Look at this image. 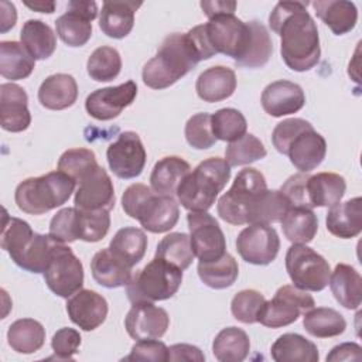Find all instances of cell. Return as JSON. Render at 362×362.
Listing matches in <instances>:
<instances>
[{"label": "cell", "instance_id": "d590c367", "mask_svg": "<svg viewBox=\"0 0 362 362\" xmlns=\"http://www.w3.org/2000/svg\"><path fill=\"white\" fill-rule=\"evenodd\" d=\"M249 335L238 327L221 329L212 342V354L219 362H242L249 355Z\"/></svg>", "mask_w": 362, "mask_h": 362}, {"label": "cell", "instance_id": "e0dca14e", "mask_svg": "<svg viewBox=\"0 0 362 362\" xmlns=\"http://www.w3.org/2000/svg\"><path fill=\"white\" fill-rule=\"evenodd\" d=\"M136 96V82L127 81L117 86H107L93 90L85 100V109L93 119L106 122L117 117L124 107L134 102Z\"/></svg>", "mask_w": 362, "mask_h": 362}, {"label": "cell", "instance_id": "94428289", "mask_svg": "<svg viewBox=\"0 0 362 362\" xmlns=\"http://www.w3.org/2000/svg\"><path fill=\"white\" fill-rule=\"evenodd\" d=\"M201 8L204 10L208 18L221 14H233L236 10V1H225V0H215V1H201Z\"/></svg>", "mask_w": 362, "mask_h": 362}, {"label": "cell", "instance_id": "ffe728a7", "mask_svg": "<svg viewBox=\"0 0 362 362\" xmlns=\"http://www.w3.org/2000/svg\"><path fill=\"white\" fill-rule=\"evenodd\" d=\"M107 301L93 290L81 288L66 301L69 320L83 331H93L102 325L107 317Z\"/></svg>", "mask_w": 362, "mask_h": 362}, {"label": "cell", "instance_id": "6f0895ef", "mask_svg": "<svg viewBox=\"0 0 362 362\" xmlns=\"http://www.w3.org/2000/svg\"><path fill=\"white\" fill-rule=\"evenodd\" d=\"M311 123L300 119V117H293V119H286L280 123L276 124L273 133H272V143L274 146V148L283 154L286 146L288 144V141L303 129L308 127Z\"/></svg>", "mask_w": 362, "mask_h": 362}, {"label": "cell", "instance_id": "2e32d148", "mask_svg": "<svg viewBox=\"0 0 362 362\" xmlns=\"http://www.w3.org/2000/svg\"><path fill=\"white\" fill-rule=\"evenodd\" d=\"M76 191L74 197L75 208L82 211H110L115 206L116 197L112 178L106 170L96 165L86 175L76 182Z\"/></svg>", "mask_w": 362, "mask_h": 362}, {"label": "cell", "instance_id": "11a10c76", "mask_svg": "<svg viewBox=\"0 0 362 362\" xmlns=\"http://www.w3.org/2000/svg\"><path fill=\"white\" fill-rule=\"evenodd\" d=\"M123 361H168V346L158 339H140L133 346Z\"/></svg>", "mask_w": 362, "mask_h": 362}, {"label": "cell", "instance_id": "9f6ffc18", "mask_svg": "<svg viewBox=\"0 0 362 362\" xmlns=\"http://www.w3.org/2000/svg\"><path fill=\"white\" fill-rule=\"evenodd\" d=\"M307 178H308L307 173H298V174L288 177L284 181V184L281 185L280 191L288 199L291 206H301V208L313 209L310 206V201H308V195H307Z\"/></svg>", "mask_w": 362, "mask_h": 362}, {"label": "cell", "instance_id": "836d02e7", "mask_svg": "<svg viewBox=\"0 0 362 362\" xmlns=\"http://www.w3.org/2000/svg\"><path fill=\"white\" fill-rule=\"evenodd\" d=\"M35 68V59L17 41L0 42V74L6 79L20 81L31 75Z\"/></svg>", "mask_w": 362, "mask_h": 362}, {"label": "cell", "instance_id": "7a4b0ae2", "mask_svg": "<svg viewBox=\"0 0 362 362\" xmlns=\"http://www.w3.org/2000/svg\"><path fill=\"white\" fill-rule=\"evenodd\" d=\"M199 58L187 34L167 35L157 54L148 59L141 71L144 85L151 89H165L192 71Z\"/></svg>", "mask_w": 362, "mask_h": 362}, {"label": "cell", "instance_id": "8992f818", "mask_svg": "<svg viewBox=\"0 0 362 362\" xmlns=\"http://www.w3.org/2000/svg\"><path fill=\"white\" fill-rule=\"evenodd\" d=\"M76 182L61 170L21 181L14 192L20 211L30 215H42L62 206L75 191Z\"/></svg>", "mask_w": 362, "mask_h": 362}, {"label": "cell", "instance_id": "f907efd6", "mask_svg": "<svg viewBox=\"0 0 362 362\" xmlns=\"http://www.w3.org/2000/svg\"><path fill=\"white\" fill-rule=\"evenodd\" d=\"M98 164L95 153L89 148H69L64 151L58 160V170L64 171L78 182L83 175L93 170Z\"/></svg>", "mask_w": 362, "mask_h": 362}, {"label": "cell", "instance_id": "6da1fadb", "mask_svg": "<svg viewBox=\"0 0 362 362\" xmlns=\"http://www.w3.org/2000/svg\"><path fill=\"white\" fill-rule=\"evenodd\" d=\"M303 1H279L269 16V25L280 37L284 64L296 71L313 69L321 57L318 28Z\"/></svg>", "mask_w": 362, "mask_h": 362}, {"label": "cell", "instance_id": "ac0fdd59", "mask_svg": "<svg viewBox=\"0 0 362 362\" xmlns=\"http://www.w3.org/2000/svg\"><path fill=\"white\" fill-rule=\"evenodd\" d=\"M170 325L167 311L153 303H136L132 305L124 318L127 334L136 339H158Z\"/></svg>", "mask_w": 362, "mask_h": 362}, {"label": "cell", "instance_id": "f35d334b", "mask_svg": "<svg viewBox=\"0 0 362 362\" xmlns=\"http://www.w3.org/2000/svg\"><path fill=\"white\" fill-rule=\"evenodd\" d=\"M109 249L130 267L136 266L146 255L147 236L144 230L133 226L119 229L109 243Z\"/></svg>", "mask_w": 362, "mask_h": 362}, {"label": "cell", "instance_id": "816d5d0a", "mask_svg": "<svg viewBox=\"0 0 362 362\" xmlns=\"http://www.w3.org/2000/svg\"><path fill=\"white\" fill-rule=\"evenodd\" d=\"M184 134L188 144L197 150H206L212 147L216 139L212 133L211 115L205 112L192 115L185 123Z\"/></svg>", "mask_w": 362, "mask_h": 362}, {"label": "cell", "instance_id": "4dcf8cb0", "mask_svg": "<svg viewBox=\"0 0 362 362\" xmlns=\"http://www.w3.org/2000/svg\"><path fill=\"white\" fill-rule=\"evenodd\" d=\"M346 189L345 178L335 173H318L307 178V195L310 206H327L341 202Z\"/></svg>", "mask_w": 362, "mask_h": 362}, {"label": "cell", "instance_id": "e575fe53", "mask_svg": "<svg viewBox=\"0 0 362 362\" xmlns=\"http://www.w3.org/2000/svg\"><path fill=\"white\" fill-rule=\"evenodd\" d=\"M21 44L37 59L49 58L57 48V37L52 28L41 20H27L20 33Z\"/></svg>", "mask_w": 362, "mask_h": 362}, {"label": "cell", "instance_id": "4316f807", "mask_svg": "<svg viewBox=\"0 0 362 362\" xmlns=\"http://www.w3.org/2000/svg\"><path fill=\"white\" fill-rule=\"evenodd\" d=\"M78 99V85L72 75L54 74L47 76L38 89V102L49 110L71 107Z\"/></svg>", "mask_w": 362, "mask_h": 362}, {"label": "cell", "instance_id": "db71d44e", "mask_svg": "<svg viewBox=\"0 0 362 362\" xmlns=\"http://www.w3.org/2000/svg\"><path fill=\"white\" fill-rule=\"evenodd\" d=\"M75 215L76 208H62L59 209L49 222L48 235L62 243H71L76 240L75 233Z\"/></svg>", "mask_w": 362, "mask_h": 362}, {"label": "cell", "instance_id": "603a6c76", "mask_svg": "<svg viewBox=\"0 0 362 362\" xmlns=\"http://www.w3.org/2000/svg\"><path fill=\"white\" fill-rule=\"evenodd\" d=\"M141 3L129 0H112L103 1L99 27L102 33L110 38H124L130 34L134 25V13Z\"/></svg>", "mask_w": 362, "mask_h": 362}, {"label": "cell", "instance_id": "f1b7e54d", "mask_svg": "<svg viewBox=\"0 0 362 362\" xmlns=\"http://www.w3.org/2000/svg\"><path fill=\"white\" fill-rule=\"evenodd\" d=\"M311 6L317 17L329 27L335 35L352 31L358 21V8L348 0H317Z\"/></svg>", "mask_w": 362, "mask_h": 362}, {"label": "cell", "instance_id": "d4e9b609", "mask_svg": "<svg viewBox=\"0 0 362 362\" xmlns=\"http://www.w3.org/2000/svg\"><path fill=\"white\" fill-rule=\"evenodd\" d=\"M327 230L341 239H351L362 230V199L355 197L332 205L325 218Z\"/></svg>", "mask_w": 362, "mask_h": 362}, {"label": "cell", "instance_id": "ab89813d", "mask_svg": "<svg viewBox=\"0 0 362 362\" xmlns=\"http://www.w3.org/2000/svg\"><path fill=\"white\" fill-rule=\"evenodd\" d=\"M304 329L315 338H332L341 335L346 328L342 314L329 307H314L304 314Z\"/></svg>", "mask_w": 362, "mask_h": 362}, {"label": "cell", "instance_id": "5b68a950", "mask_svg": "<svg viewBox=\"0 0 362 362\" xmlns=\"http://www.w3.org/2000/svg\"><path fill=\"white\" fill-rule=\"evenodd\" d=\"M230 178V165L225 158L209 157L199 163L177 188L178 202L189 212L208 211Z\"/></svg>", "mask_w": 362, "mask_h": 362}, {"label": "cell", "instance_id": "d6986e66", "mask_svg": "<svg viewBox=\"0 0 362 362\" xmlns=\"http://www.w3.org/2000/svg\"><path fill=\"white\" fill-rule=\"evenodd\" d=\"M283 154L290 158V163L300 173H308L324 161L327 154V141L313 127V124H310L288 141Z\"/></svg>", "mask_w": 362, "mask_h": 362}, {"label": "cell", "instance_id": "74e56055", "mask_svg": "<svg viewBox=\"0 0 362 362\" xmlns=\"http://www.w3.org/2000/svg\"><path fill=\"white\" fill-rule=\"evenodd\" d=\"M55 28L68 47H82L92 37V20L71 6L55 20Z\"/></svg>", "mask_w": 362, "mask_h": 362}, {"label": "cell", "instance_id": "52a82bcc", "mask_svg": "<svg viewBox=\"0 0 362 362\" xmlns=\"http://www.w3.org/2000/svg\"><path fill=\"white\" fill-rule=\"evenodd\" d=\"M182 283V270L160 257L132 274L126 294L132 304L154 303L171 298Z\"/></svg>", "mask_w": 362, "mask_h": 362}, {"label": "cell", "instance_id": "f6af8a7d", "mask_svg": "<svg viewBox=\"0 0 362 362\" xmlns=\"http://www.w3.org/2000/svg\"><path fill=\"white\" fill-rule=\"evenodd\" d=\"M288 199L284 197V194L280 189H266L257 204L255 205L250 218L249 225L252 223H264L270 225L274 222H281L283 216L290 208Z\"/></svg>", "mask_w": 362, "mask_h": 362}, {"label": "cell", "instance_id": "8d00e7d4", "mask_svg": "<svg viewBox=\"0 0 362 362\" xmlns=\"http://www.w3.org/2000/svg\"><path fill=\"white\" fill-rule=\"evenodd\" d=\"M7 342L18 354H33L45 342V328L34 318H20L7 331Z\"/></svg>", "mask_w": 362, "mask_h": 362}, {"label": "cell", "instance_id": "3957f363", "mask_svg": "<svg viewBox=\"0 0 362 362\" xmlns=\"http://www.w3.org/2000/svg\"><path fill=\"white\" fill-rule=\"evenodd\" d=\"M55 239L49 235H41L31 229L30 223L4 211L1 226V249L11 260L30 273H44Z\"/></svg>", "mask_w": 362, "mask_h": 362}, {"label": "cell", "instance_id": "8fae6325", "mask_svg": "<svg viewBox=\"0 0 362 362\" xmlns=\"http://www.w3.org/2000/svg\"><path fill=\"white\" fill-rule=\"evenodd\" d=\"M48 288L58 297L69 298L83 286V266L66 243L55 242L42 273Z\"/></svg>", "mask_w": 362, "mask_h": 362}, {"label": "cell", "instance_id": "bcb514c9", "mask_svg": "<svg viewBox=\"0 0 362 362\" xmlns=\"http://www.w3.org/2000/svg\"><path fill=\"white\" fill-rule=\"evenodd\" d=\"M110 228V215L106 209L82 211L76 208L75 215V233L76 239L83 242L102 240Z\"/></svg>", "mask_w": 362, "mask_h": 362}, {"label": "cell", "instance_id": "f546056e", "mask_svg": "<svg viewBox=\"0 0 362 362\" xmlns=\"http://www.w3.org/2000/svg\"><path fill=\"white\" fill-rule=\"evenodd\" d=\"M191 173V165L178 156H167L158 160L150 174V187L154 192L175 197L180 182Z\"/></svg>", "mask_w": 362, "mask_h": 362}, {"label": "cell", "instance_id": "ee69618b", "mask_svg": "<svg viewBox=\"0 0 362 362\" xmlns=\"http://www.w3.org/2000/svg\"><path fill=\"white\" fill-rule=\"evenodd\" d=\"M249 25L252 31L250 44L245 57L236 62V65L243 68H260L270 59L273 54V42L267 28L262 23L252 20L249 21Z\"/></svg>", "mask_w": 362, "mask_h": 362}, {"label": "cell", "instance_id": "7402d4cb", "mask_svg": "<svg viewBox=\"0 0 362 362\" xmlns=\"http://www.w3.org/2000/svg\"><path fill=\"white\" fill-rule=\"evenodd\" d=\"M262 107L273 117H283L298 112L305 105V95L300 85L280 79L269 83L262 92Z\"/></svg>", "mask_w": 362, "mask_h": 362}, {"label": "cell", "instance_id": "277c9868", "mask_svg": "<svg viewBox=\"0 0 362 362\" xmlns=\"http://www.w3.org/2000/svg\"><path fill=\"white\" fill-rule=\"evenodd\" d=\"M122 208L151 233L173 229L180 218L178 202L174 197L160 195L144 184L129 185L122 195Z\"/></svg>", "mask_w": 362, "mask_h": 362}, {"label": "cell", "instance_id": "681fc988", "mask_svg": "<svg viewBox=\"0 0 362 362\" xmlns=\"http://www.w3.org/2000/svg\"><path fill=\"white\" fill-rule=\"evenodd\" d=\"M264 303V296L257 290H242L233 296L230 301V313L238 321L243 324H255L257 322Z\"/></svg>", "mask_w": 362, "mask_h": 362}, {"label": "cell", "instance_id": "9c48e42d", "mask_svg": "<svg viewBox=\"0 0 362 362\" xmlns=\"http://www.w3.org/2000/svg\"><path fill=\"white\" fill-rule=\"evenodd\" d=\"M206 40L215 54H223L239 62L250 44L252 31L249 23L235 14L215 16L204 24Z\"/></svg>", "mask_w": 362, "mask_h": 362}, {"label": "cell", "instance_id": "7c38bea8", "mask_svg": "<svg viewBox=\"0 0 362 362\" xmlns=\"http://www.w3.org/2000/svg\"><path fill=\"white\" fill-rule=\"evenodd\" d=\"M315 307L311 294L293 284H286L277 288L272 300H266L257 322L269 328H281L298 320L301 314Z\"/></svg>", "mask_w": 362, "mask_h": 362}, {"label": "cell", "instance_id": "44dd1931", "mask_svg": "<svg viewBox=\"0 0 362 362\" xmlns=\"http://www.w3.org/2000/svg\"><path fill=\"white\" fill-rule=\"evenodd\" d=\"M0 124L11 133L24 132L31 124L27 92L17 83L0 85Z\"/></svg>", "mask_w": 362, "mask_h": 362}, {"label": "cell", "instance_id": "30bf717a", "mask_svg": "<svg viewBox=\"0 0 362 362\" xmlns=\"http://www.w3.org/2000/svg\"><path fill=\"white\" fill-rule=\"evenodd\" d=\"M286 270L293 286L305 291H321L328 286V262L307 245H291L286 253Z\"/></svg>", "mask_w": 362, "mask_h": 362}, {"label": "cell", "instance_id": "9a60e30c", "mask_svg": "<svg viewBox=\"0 0 362 362\" xmlns=\"http://www.w3.org/2000/svg\"><path fill=\"white\" fill-rule=\"evenodd\" d=\"M146 150L136 132H123L106 150V160L112 173L123 180L139 177L146 165Z\"/></svg>", "mask_w": 362, "mask_h": 362}, {"label": "cell", "instance_id": "b9f144b4", "mask_svg": "<svg viewBox=\"0 0 362 362\" xmlns=\"http://www.w3.org/2000/svg\"><path fill=\"white\" fill-rule=\"evenodd\" d=\"M154 257H160L180 267L181 270L188 269L195 257L191 247L189 235L182 232H173L165 235L158 242Z\"/></svg>", "mask_w": 362, "mask_h": 362}, {"label": "cell", "instance_id": "7bdbcfd3", "mask_svg": "<svg viewBox=\"0 0 362 362\" xmlns=\"http://www.w3.org/2000/svg\"><path fill=\"white\" fill-rule=\"evenodd\" d=\"M86 71L96 82L113 81L122 71V58L116 48L109 45L98 47L88 58Z\"/></svg>", "mask_w": 362, "mask_h": 362}, {"label": "cell", "instance_id": "cb8c5ba5", "mask_svg": "<svg viewBox=\"0 0 362 362\" xmlns=\"http://www.w3.org/2000/svg\"><path fill=\"white\" fill-rule=\"evenodd\" d=\"M236 74L232 68L216 65L199 74L195 90L204 102L214 103L230 98L236 90Z\"/></svg>", "mask_w": 362, "mask_h": 362}, {"label": "cell", "instance_id": "ba28073f", "mask_svg": "<svg viewBox=\"0 0 362 362\" xmlns=\"http://www.w3.org/2000/svg\"><path fill=\"white\" fill-rule=\"evenodd\" d=\"M266 189V178L259 170L253 167L240 170L232 187L218 201L219 218L230 225H249L250 214Z\"/></svg>", "mask_w": 362, "mask_h": 362}, {"label": "cell", "instance_id": "680465c9", "mask_svg": "<svg viewBox=\"0 0 362 362\" xmlns=\"http://www.w3.org/2000/svg\"><path fill=\"white\" fill-rule=\"evenodd\" d=\"M168 361H192L204 362L205 355L202 351L191 344H174L168 348Z\"/></svg>", "mask_w": 362, "mask_h": 362}, {"label": "cell", "instance_id": "c3c4849f", "mask_svg": "<svg viewBox=\"0 0 362 362\" xmlns=\"http://www.w3.org/2000/svg\"><path fill=\"white\" fill-rule=\"evenodd\" d=\"M267 154L264 144L255 134H245L229 143L225 148V160L230 167L247 165L264 158Z\"/></svg>", "mask_w": 362, "mask_h": 362}, {"label": "cell", "instance_id": "60d3db41", "mask_svg": "<svg viewBox=\"0 0 362 362\" xmlns=\"http://www.w3.org/2000/svg\"><path fill=\"white\" fill-rule=\"evenodd\" d=\"M197 270L201 281L215 290L230 287L239 274L238 262L229 253L212 262H199Z\"/></svg>", "mask_w": 362, "mask_h": 362}, {"label": "cell", "instance_id": "7dc6e473", "mask_svg": "<svg viewBox=\"0 0 362 362\" xmlns=\"http://www.w3.org/2000/svg\"><path fill=\"white\" fill-rule=\"evenodd\" d=\"M212 133L216 140L235 141L246 134L247 122L242 112L233 107H223L211 115Z\"/></svg>", "mask_w": 362, "mask_h": 362}, {"label": "cell", "instance_id": "83f0119b", "mask_svg": "<svg viewBox=\"0 0 362 362\" xmlns=\"http://www.w3.org/2000/svg\"><path fill=\"white\" fill-rule=\"evenodd\" d=\"M329 288L335 300L346 310H356L362 301V277L355 267L338 263L329 274Z\"/></svg>", "mask_w": 362, "mask_h": 362}, {"label": "cell", "instance_id": "4fadbf2b", "mask_svg": "<svg viewBox=\"0 0 362 362\" xmlns=\"http://www.w3.org/2000/svg\"><path fill=\"white\" fill-rule=\"evenodd\" d=\"M189 242L199 262H212L226 253V239L218 221L206 211L187 215Z\"/></svg>", "mask_w": 362, "mask_h": 362}, {"label": "cell", "instance_id": "d6a6232c", "mask_svg": "<svg viewBox=\"0 0 362 362\" xmlns=\"http://www.w3.org/2000/svg\"><path fill=\"white\" fill-rule=\"evenodd\" d=\"M281 229L293 245L310 243L318 230V218L313 209L290 206L281 219Z\"/></svg>", "mask_w": 362, "mask_h": 362}, {"label": "cell", "instance_id": "5bb4252c", "mask_svg": "<svg viewBox=\"0 0 362 362\" xmlns=\"http://www.w3.org/2000/svg\"><path fill=\"white\" fill-rule=\"evenodd\" d=\"M280 239L276 229L264 223H252L236 238V250L250 264H270L279 253Z\"/></svg>", "mask_w": 362, "mask_h": 362}, {"label": "cell", "instance_id": "be15d7a7", "mask_svg": "<svg viewBox=\"0 0 362 362\" xmlns=\"http://www.w3.org/2000/svg\"><path fill=\"white\" fill-rule=\"evenodd\" d=\"M24 6H27L28 8L38 11V13H52L55 10V3L52 1H24Z\"/></svg>", "mask_w": 362, "mask_h": 362}, {"label": "cell", "instance_id": "6125c7cd", "mask_svg": "<svg viewBox=\"0 0 362 362\" xmlns=\"http://www.w3.org/2000/svg\"><path fill=\"white\" fill-rule=\"evenodd\" d=\"M1 33L8 31L10 28H13L16 25V20H17V13H16V7L13 3L8 1H1Z\"/></svg>", "mask_w": 362, "mask_h": 362}, {"label": "cell", "instance_id": "91938a15", "mask_svg": "<svg viewBox=\"0 0 362 362\" xmlns=\"http://www.w3.org/2000/svg\"><path fill=\"white\" fill-rule=\"evenodd\" d=\"M362 349L355 342H344L331 349L327 361H361Z\"/></svg>", "mask_w": 362, "mask_h": 362}, {"label": "cell", "instance_id": "1f68e13d", "mask_svg": "<svg viewBox=\"0 0 362 362\" xmlns=\"http://www.w3.org/2000/svg\"><path fill=\"white\" fill-rule=\"evenodd\" d=\"M270 355L276 362H318L320 359L317 345L296 332L280 335L273 342Z\"/></svg>", "mask_w": 362, "mask_h": 362}, {"label": "cell", "instance_id": "f5cc1de1", "mask_svg": "<svg viewBox=\"0 0 362 362\" xmlns=\"http://www.w3.org/2000/svg\"><path fill=\"white\" fill-rule=\"evenodd\" d=\"M81 345V334L75 328L64 327L58 329L52 339L51 348L54 351V356L48 359H58V361H72L74 355L78 352Z\"/></svg>", "mask_w": 362, "mask_h": 362}, {"label": "cell", "instance_id": "484cf974", "mask_svg": "<svg viewBox=\"0 0 362 362\" xmlns=\"http://www.w3.org/2000/svg\"><path fill=\"white\" fill-rule=\"evenodd\" d=\"M132 269L133 267L117 257L109 247L96 252L90 260L93 280L106 288L127 286L132 279Z\"/></svg>", "mask_w": 362, "mask_h": 362}]
</instances>
